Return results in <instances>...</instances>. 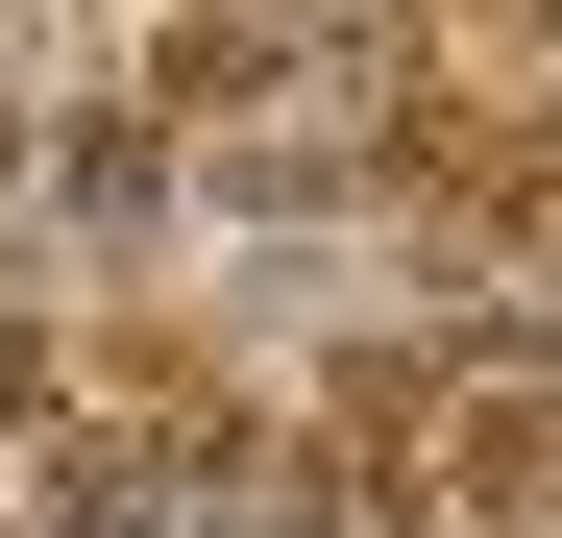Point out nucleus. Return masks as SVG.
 I'll return each instance as SVG.
<instances>
[{"label":"nucleus","mask_w":562,"mask_h":538,"mask_svg":"<svg viewBox=\"0 0 562 538\" xmlns=\"http://www.w3.org/2000/svg\"><path fill=\"white\" fill-rule=\"evenodd\" d=\"M0 416H49V343H25V318H0Z\"/></svg>","instance_id":"1"},{"label":"nucleus","mask_w":562,"mask_h":538,"mask_svg":"<svg viewBox=\"0 0 562 538\" xmlns=\"http://www.w3.org/2000/svg\"><path fill=\"white\" fill-rule=\"evenodd\" d=\"M0 171H25V123H0Z\"/></svg>","instance_id":"3"},{"label":"nucleus","mask_w":562,"mask_h":538,"mask_svg":"<svg viewBox=\"0 0 562 538\" xmlns=\"http://www.w3.org/2000/svg\"><path fill=\"white\" fill-rule=\"evenodd\" d=\"M464 538H538V514H464Z\"/></svg>","instance_id":"2"}]
</instances>
